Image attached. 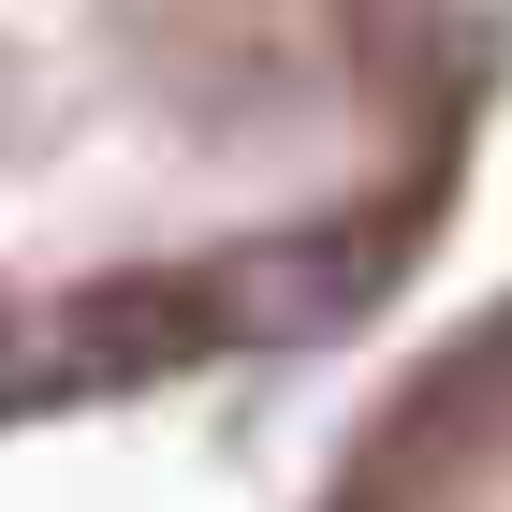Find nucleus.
<instances>
[{
	"mask_svg": "<svg viewBox=\"0 0 512 512\" xmlns=\"http://www.w3.org/2000/svg\"><path fill=\"white\" fill-rule=\"evenodd\" d=\"M483 103V0H0V439L352 352Z\"/></svg>",
	"mask_w": 512,
	"mask_h": 512,
	"instance_id": "obj_1",
	"label": "nucleus"
},
{
	"mask_svg": "<svg viewBox=\"0 0 512 512\" xmlns=\"http://www.w3.org/2000/svg\"><path fill=\"white\" fill-rule=\"evenodd\" d=\"M308 512H512V278L366 381Z\"/></svg>",
	"mask_w": 512,
	"mask_h": 512,
	"instance_id": "obj_2",
	"label": "nucleus"
}]
</instances>
